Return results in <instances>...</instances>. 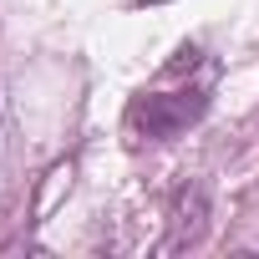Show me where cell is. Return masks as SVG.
Wrapping results in <instances>:
<instances>
[{
    "label": "cell",
    "mask_w": 259,
    "mask_h": 259,
    "mask_svg": "<svg viewBox=\"0 0 259 259\" xmlns=\"http://www.w3.org/2000/svg\"><path fill=\"white\" fill-rule=\"evenodd\" d=\"M203 112H208V92H198V87L193 92H148V97H138L127 107V127H133L138 138L163 143V138L188 133Z\"/></svg>",
    "instance_id": "1"
},
{
    "label": "cell",
    "mask_w": 259,
    "mask_h": 259,
    "mask_svg": "<svg viewBox=\"0 0 259 259\" xmlns=\"http://www.w3.org/2000/svg\"><path fill=\"white\" fill-rule=\"evenodd\" d=\"M168 224H173L168 249H188V244H198V239H203V224H208V193H203L198 183H183V188L173 193V213H168Z\"/></svg>",
    "instance_id": "2"
},
{
    "label": "cell",
    "mask_w": 259,
    "mask_h": 259,
    "mask_svg": "<svg viewBox=\"0 0 259 259\" xmlns=\"http://www.w3.org/2000/svg\"><path fill=\"white\" fill-rule=\"evenodd\" d=\"M6 173H11V148H6V127H0V198H6V183H11Z\"/></svg>",
    "instance_id": "3"
}]
</instances>
